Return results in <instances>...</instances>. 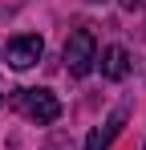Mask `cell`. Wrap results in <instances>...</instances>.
Listing matches in <instances>:
<instances>
[{
  "mask_svg": "<svg viewBox=\"0 0 146 150\" xmlns=\"http://www.w3.org/2000/svg\"><path fill=\"white\" fill-rule=\"evenodd\" d=\"M97 61V41L89 28H73L69 41H65V69H69V77H85L89 69H94Z\"/></svg>",
  "mask_w": 146,
  "mask_h": 150,
  "instance_id": "obj_1",
  "label": "cell"
},
{
  "mask_svg": "<svg viewBox=\"0 0 146 150\" xmlns=\"http://www.w3.org/2000/svg\"><path fill=\"white\" fill-rule=\"evenodd\" d=\"M16 101H21V110L37 126H49V122L61 118V101H57V93H49V89H21Z\"/></svg>",
  "mask_w": 146,
  "mask_h": 150,
  "instance_id": "obj_2",
  "label": "cell"
},
{
  "mask_svg": "<svg viewBox=\"0 0 146 150\" xmlns=\"http://www.w3.org/2000/svg\"><path fill=\"white\" fill-rule=\"evenodd\" d=\"M41 53H45V41L37 33H21V37L8 41V65L12 69H28V65L41 61Z\"/></svg>",
  "mask_w": 146,
  "mask_h": 150,
  "instance_id": "obj_3",
  "label": "cell"
},
{
  "mask_svg": "<svg viewBox=\"0 0 146 150\" xmlns=\"http://www.w3.org/2000/svg\"><path fill=\"white\" fill-rule=\"evenodd\" d=\"M122 126H126V110H114V114H110V118L85 138V150H110V142L122 134Z\"/></svg>",
  "mask_w": 146,
  "mask_h": 150,
  "instance_id": "obj_4",
  "label": "cell"
},
{
  "mask_svg": "<svg viewBox=\"0 0 146 150\" xmlns=\"http://www.w3.org/2000/svg\"><path fill=\"white\" fill-rule=\"evenodd\" d=\"M101 73L110 77V81H122V77L130 73V53L122 49V45H110V49L101 53Z\"/></svg>",
  "mask_w": 146,
  "mask_h": 150,
  "instance_id": "obj_5",
  "label": "cell"
},
{
  "mask_svg": "<svg viewBox=\"0 0 146 150\" xmlns=\"http://www.w3.org/2000/svg\"><path fill=\"white\" fill-rule=\"evenodd\" d=\"M122 8H126V12H134V8H138V4H142V0H118Z\"/></svg>",
  "mask_w": 146,
  "mask_h": 150,
  "instance_id": "obj_6",
  "label": "cell"
},
{
  "mask_svg": "<svg viewBox=\"0 0 146 150\" xmlns=\"http://www.w3.org/2000/svg\"><path fill=\"white\" fill-rule=\"evenodd\" d=\"M142 150H146V146H142Z\"/></svg>",
  "mask_w": 146,
  "mask_h": 150,
  "instance_id": "obj_7",
  "label": "cell"
}]
</instances>
